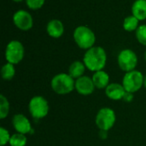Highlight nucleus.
<instances>
[{
    "mask_svg": "<svg viewBox=\"0 0 146 146\" xmlns=\"http://www.w3.org/2000/svg\"><path fill=\"white\" fill-rule=\"evenodd\" d=\"M122 100L124 102H131L133 100V94L126 92V94H125V96H124V97H123Z\"/></svg>",
    "mask_w": 146,
    "mask_h": 146,
    "instance_id": "obj_24",
    "label": "nucleus"
},
{
    "mask_svg": "<svg viewBox=\"0 0 146 146\" xmlns=\"http://www.w3.org/2000/svg\"><path fill=\"white\" fill-rule=\"evenodd\" d=\"M10 105L9 102L3 95L0 96V119L4 120L9 113Z\"/></svg>",
    "mask_w": 146,
    "mask_h": 146,
    "instance_id": "obj_20",
    "label": "nucleus"
},
{
    "mask_svg": "<svg viewBox=\"0 0 146 146\" xmlns=\"http://www.w3.org/2000/svg\"><path fill=\"white\" fill-rule=\"evenodd\" d=\"M13 22L17 28L22 31H27L33 26L32 15L25 9H19L15 12L13 15Z\"/></svg>",
    "mask_w": 146,
    "mask_h": 146,
    "instance_id": "obj_9",
    "label": "nucleus"
},
{
    "mask_svg": "<svg viewBox=\"0 0 146 146\" xmlns=\"http://www.w3.org/2000/svg\"><path fill=\"white\" fill-rule=\"evenodd\" d=\"M92 78L96 89H105L110 83V75L104 70L94 72Z\"/></svg>",
    "mask_w": 146,
    "mask_h": 146,
    "instance_id": "obj_14",
    "label": "nucleus"
},
{
    "mask_svg": "<svg viewBox=\"0 0 146 146\" xmlns=\"http://www.w3.org/2000/svg\"><path fill=\"white\" fill-rule=\"evenodd\" d=\"M45 0H26L27 6L31 9H38L43 7Z\"/></svg>",
    "mask_w": 146,
    "mask_h": 146,
    "instance_id": "obj_23",
    "label": "nucleus"
},
{
    "mask_svg": "<svg viewBox=\"0 0 146 146\" xmlns=\"http://www.w3.org/2000/svg\"><path fill=\"white\" fill-rule=\"evenodd\" d=\"M27 144V135L15 133L11 135L9 145L10 146H26Z\"/></svg>",
    "mask_w": 146,
    "mask_h": 146,
    "instance_id": "obj_19",
    "label": "nucleus"
},
{
    "mask_svg": "<svg viewBox=\"0 0 146 146\" xmlns=\"http://www.w3.org/2000/svg\"><path fill=\"white\" fill-rule=\"evenodd\" d=\"M73 37L76 45L83 50H88L94 46L96 42V35L94 32L87 26H78L73 34Z\"/></svg>",
    "mask_w": 146,
    "mask_h": 146,
    "instance_id": "obj_3",
    "label": "nucleus"
},
{
    "mask_svg": "<svg viewBox=\"0 0 146 146\" xmlns=\"http://www.w3.org/2000/svg\"><path fill=\"white\" fill-rule=\"evenodd\" d=\"M25 55V48L23 44L17 40H10L5 48L4 57L8 63H10L14 65L21 63Z\"/></svg>",
    "mask_w": 146,
    "mask_h": 146,
    "instance_id": "obj_7",
    "label": "nucleus"
},
{
    "mask_svg": "<svg viewBox=\"0 0 146 146\" xmlns=\"http://www.w3.org/2000/svg\"><path fill=\"white\" fill-rule=\"evenodd\" d=\"M144 77L145 76L141 71L134 70L125 73L121 84L127 92L134 94L144 87Z\"/></svg>",
    "mask_w": 146,
    "mask_h": 146,
    "instance_id": "obj_6",
    "label": "nucleus"
},
{
    "mask_svg": "<svg viewBox=\"0 0 146 146\" xmlns=\"http://www.w3.org/2000/svg\"><path fill=\"white\" fill-rule=\"evenodd\" d=\"M96 87L93 83L92 78L88 76H83L75 80V90L81 96L92 95Z\"/></svg>",
    "mask_w": 146,
    "mask_h": 146,
    "instance_id": "obj_11",
    "label": "nucleus"
},
{
    "mask_svg": "<svg viewBox=\"0 0 146 146\" xmlns=\"http://www.w3.org/2000/svg\"><path fill=\"white\" fill-rule=\"evenodd\" d=\"M12 126L15 131L24 135L29 134L33 132V127L27 117L22 114H16L12 118Z\"/></svg>",
    "mask_w": 146,
    "mask_h": 146,
    "instance_id": "obj_10",
    "label": "nucleus"
},
{
    "mask_svg": "<svg viewBox=\"0 0 146 146\" xmlns=\"http://www.w3.org/2000/svg\"><path fill=\"white\" fill-rule=\"evenodd\" d=\"M145 61H146V50H145Z\"/></svg>",
    "mask_w": 146,
    "mask_h": 146,
    "instance_id": "obj_28",
    "label": "nucleus"
},
{
    "mask_svg": "<svg viewBox=\"0 0 146 146\" xmlns=\"http://www.w3.org/2000/svg\"><path fill=\"white\" fill-rule=\"evenodd\" d=\"M137 40L143 46H146V24L139 25L138 29L135 31Z\"/></svg>",
    "mask_w": 146,
    "mask_h": 146,
    "instance_id": "obj_21",
    "label": "nucleus"
},
{
    "mask_svg": "<svg viewBox=\"0 0 146 146\" xmlns=\"http://www.w3.org/2000/svg\"><path fill=\"white\" fill-rule=\"evenodd\" d=\"M99 136L102 139H107V136H108V132H105V131H100L99 132Z\"/></svg>",
    "mask_w": 146,
    "mask_h": 146,
    "instance_id": "obj_25",
    "label": "nucleus"
},
{
    "mask_svg": "<svg viewBox=\"0 0 146 146\" xmlns=\"http://www.w3.org/2000/svg\"><path fill=\"white\" fill-rule=\"evenodd\" d=\"M144 87L146 89V75H145V77H144Z\"/></svg>",
    "mask_w": 146,
    "mask_h": 146,
    "instance_id": "obj_26",
    "label": "nucleus"
},
{
    "mask_svg": "<svg viewBox=\"0 0 146 146\" xmlns=\"http://www.w3.org/2000/svg\"><path fill=\"white\" fill-rule=\"evenodd\" d=\"M82 61L86 69L92 72L103 71L107 63L106 51L102 46H94L86 51Z\"/></svg>",
    "mask_w": 146,
    "mask_h": 146,
    "instance_id": "obj_1",
    "label": "nucleus"
},
{
    "mask_svg": "<svg viewBox=\"0 0 146 146\" xmlns=\"http://www.w3.org/2000/svg\"><path fill=\"white\" fill-rule=\"evenodd\" d=\"M139 59L134 51L132 49H123L117 56V63L120 69L125 73L136 70Z\"/></svg>",
    "mask_w": 146,
    "mask_h": 146,
    "instance_id": "obj_8",
    "label": "nucleus"
},
{
    "mask_svg": "<svg viewBox=\"0 0 146 146\" xmlns=\"http://www.w3.org/2000/svg\"><path fill=\"white\" fill-rule=\"evenodd\" d=\"M86 70V67L84 64L83 61L80 60H75L68 67V73L74 78V79H78L81 77L84 76L85 71Z\"/></svg>",
    "mask_w": 146,
    "mask_h": 146,
    "instance_id": "obj_15",
    "label": "nucleus"
},
{
    "mask_svg": "<svg viewBox=\"0 0 146 146\" xmlns=\"http://www.w3.org/2000/svg\"><path fill=\"white\" fill-rule=\"evenodd\" d=\"M46 32L49 36L52 38H60L64 33V25L62 21L58 19H52L46 25Z\"/></svg>",
    "mask_w": 146,
    "mask_h": 146,
    "instance_id": "obj_13",
    "label": "nucleus"
},
{
    "mask_svg": "<svg viewBox=\"0 0 146 146\" xmlns=\"http://www.w3.org/2000/svg\"><path fill=\"white\" fill-rule=\"evenodd\" d=\"M14 2H16V3H18V2H21L22 0H13Z\"/></svg>",
    "mask_w": 146,
    "mask_h": 146,
    "instance_id": "obj_27",
    "label": "nucleus"
},
{
    "mask_svg": "<svg viewBox=\"0 0 146 146\" xmlns=\"http://www.w3.org/2000/svg\"><path fill=\"white\" fill-rule=\"evenodd\" d=\"M139 21L133 15L127 16L124 21H123V28L127 31V32H133V31H136L138 29V28L139 27Z\"/></svg>",
    "mask_w": 146,
    "mask_h": 146,
    "instance_id": "obj_18",
    "label": "nucleus"
},
{
    "mask_svg": "<svg viewBox=\"0 0 146 146\" xmlns=\"http://www.w3.org/2000/svg\"><path fill=\"white\" fill-rule=\"evenodd\" d=\"M126 92L127 91L125 90L123 85L121 83H111L105 89L106 96L112 101L122 100Z\"/></svg>",
    "mask_w": 146,
    "mask_h": 146,
    "instance_id": "obj_12",
    "label": "nucleus"
},
{
    "mask_svg": "<svg viewBox=\"0 0 146 146\" xmlns=\"http://www.w3.org/2000/svg\"><path fill=\"white\" fill-rule=\"evenodd\" d=\"M50 87L57 95H68L75 89V79L68 73H58L52 77Z\"/></svg>",
    "mask_w": 146,
    "mask_h": 146,
    "instance_id": "obj_2",
    "label": "nucleus"
},
{
    "mask_svg": "<svg viewBox=\"0 0 146 146\" xmlns=\"http://www.w3.org/2000/svg\"><path fill=\"white\" fill-rule=\"evenodd\" d=\"M15 67L10 63H6L2 66L1 69V77L5 81H9L15 77Z\"/></svg>",
    "mask_w": 146,
    "mask_h": 146,
    "instance_id": "obj_17",
    "label": "nucleus"
},
{
    "mask_svg": "<svg viewBox=\"0 0 146 146\" xmlns=\"http://www.w3.org/2000/svg\"><path fill=\"white\" fill-rule=\"evenodd\" d=\"M116 121L115 112L108 107L100 108L95 117V123L100 131L109 132L113 128Z\"/></svg>",
    "mask_w": 146,
    "mask_h": 146,
    "instance_id": "obj_5",
    "label": "nucleus"
},
{
    "mask_svg": "<svg viewBox=\"0 0 146 146\" xmlns=\"http://www.w3.org/2000/svg\"><path fill=\"white\" fill-rule=\"evenodd\" d=\"M132 13L139 21L146 19V0H135L132 5Z\"/></svg>",
    "mask_w": 146,
    "mask_h": 146,
    "instance_id": "obj_16",
    "label": "nucleus"
},
{
    "mask_svg": "<svg viewBox=\"0 0 146 146\" xmlns=\"http://www.w3.org/2000/svg\"><path fill=\"white\" fill-rule=\"evenodd\" d=\"M50 110L48 101L42 96H33L28 103L30 115L35 120H41L47 116Z\"/></svg>",
    "mask_w": 146,
    "mask_h": 146,
    "instance_id": "obj_4",
    "label": "nucleus"
},
{
    "mask_svg": "<svg viewBox=\"0 0 146 146\" xmlns=\"http://www.w3.org/2000/svg\"><path fill=\"white\" fill-rule=\"evenodd\" d=\"M10 138H11V135H10L9 132L6 128L2 126L0 128V145H7V144L9 143Z\"/></svg>",
    "mask_w": 146,
    "mask_h": 146,
    "instance_id": "obj_22",
    "label": "nucleus"
}]
</instances>
